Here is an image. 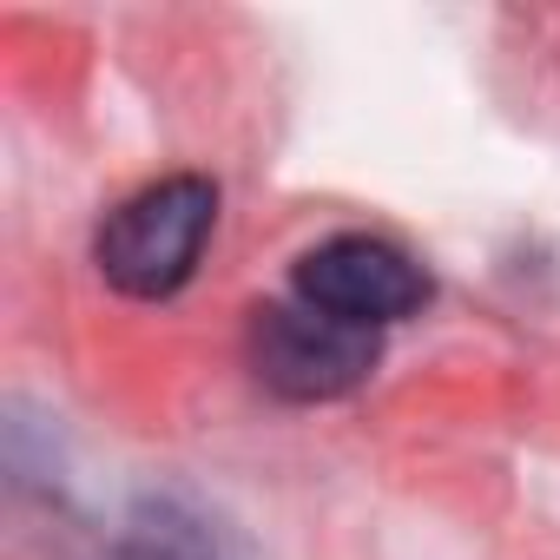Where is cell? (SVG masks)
I'll return each mask as SVG.
<instances>
[{"label":"cell","instance_id":"277c9868","mask_svg":"<svg viewBox=\"0 0 560 560\" xmlns=\"http://www.w3.org/2000/svg\"><path fill=\"white\" fill-rule=\"evenodd\" d=\"M119 560H250V547L198 501L145 494L119 534Z\"/></svg>","mask_w":560,"mask_h":560},{"label":"cell","instance_id":"7a4b0ae2","mask_svg":"<svg viewBox=\"0 0 560 560\" xmlns=\"http://www.w3.org/2000/svg\"><path fill=\"white\" fill-rule=\"evenodd\" d=\"M383 343L363 324H343L304 298L264 304L250 317V370L270 396L284 402H337L370 383Z\"/></svg>","mask_w":560,"mask_h":560},{"label":"cell","instance_id":"3957f363","mask_svg":"<svg viewBox=\"0 0 560 560\" xmlns=\"http://www.w3.org/2000/svg\"><path fill=\"white\" fill-rule=\"evenodd\" d=\"M298 298L330 311V317H343V324L383 330V324H402V317H416L429 304V270L409 250L350 231V237H330V244L304 250Z\"/></svg>","mask_w":560,"mask_h":560},{"label":"cell","instance_id":"6da1fadb","mask_svg":"<svg viewBox=\"0 0 560 560\" xmlns=\"http://www.w3.org/2000/svg\"><path fill=\"white\" fill-rule=\"evenodd\" d=\"M218 224V191L211 178H159L145 191H132L119 211H106L100 237H93V257H100V277L126 298H172L185 291V277L198 270V250Z\"/></svg>","mask_w":560,"mask_h":560}]
</instances>
